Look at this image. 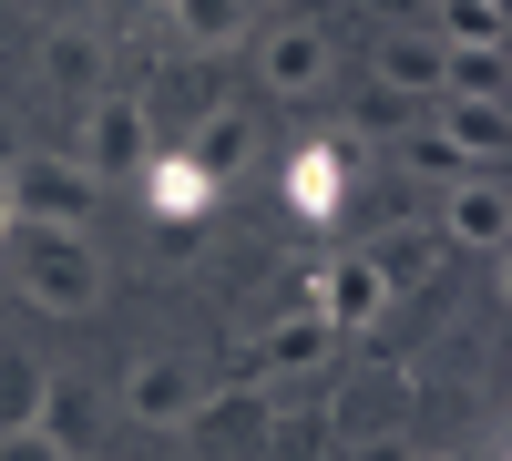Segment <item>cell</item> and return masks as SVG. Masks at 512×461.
I'll use <instances>...</instances> for the list:
<instances>
[{"mask_svg": "<svg viewBox=\"0 0 512 461\" xmlns=\"http://www.w3.org/2000/svg\"><path fill=\"white\" fill-rule=\"evenodd\" d=\"M21 226V205H11V164H0V236H11Z\"/></svg>", "mask_w": 512, "mask_h": 461, "instance_id": "24", "label": "cell"}, {"mask_svg": "<svg viewBox=\"0 0 512 461\" xmlns=\"http://www.w3.org/2000/svg\"><path fill=\"white\" fill-rule=\"evenodd\" d=\"M103 421H113V400H103L93 380H52V390H41V421H31V431L52 441L62 461H82V451L103 441Z\"/></svg>", "mask_w": 512, "mask_h": 461, "instance_id": "8", "label": "cell"}, {"mask_svg": "<svg viewBox=\"0 0 512 461\" xmlns=\"http://www.w3.org/2000/svg\"><path fill=\"white\" fill-rule=\"evenodd\" d=\"M369 11H390V21H400V11H410V0H369Z\"/></svg>", "mask_w": 512, "mask_h": 461, "instance_id": "27", "label": "cell"}, {"mask_svg": "<svg viewBox=\"0 0 512 461\" xmlns=\"http://www.w3.org/2000/svg\"><path fill=\"white\" fill-rule=\"evenodd\" d=\"M441 134H451V154L472 164V175H502V134H512L502 103H451L441 93Z\"/></svg>", "mask_w": 512, "mask_h": 461, "instance_id": "14", "label": "cell"}, {"mask_svg": "<svg viewBox=\"0 0 512 461\" xmlns=\"http://www.w3.org/2000/svg\"><path fill=\"white\" fill-rule=\"evenodd\" d=\"M205 400H216V380H205L195 359H175V349H154V359L123 369V410H134L144 431H195Z\"/></svg>", "mask_w": 512, "mask_h": 461, "instance_id": "4", "label": "cell"}, {"mask_svg": "<svg viewBox=\"0 0 512 461\" xmlns=\"http://www.w3.org/2000/svg\"><path fill=\"white\" fill-rule=\"evenodd\" d=\"M41 390H52V359H41V349H0V431H31Z\"/></svg>", "mask_w": 512, "mask_h": 461, "instance_id": "17", "label": "cell"}, {"mask_svg": "<svg viewBox=\"0 0 512 461\" xmlns=\"http://www.w3.org/2000/svg\"><path fill=\"white\" fill-rule=\"evenodd\" d=\"M441 41H502V0H431Z\"/></svg>", "mask_w": 512, "mask_h": 461, "instance_id": "21", "label": "cell"}, {"mask_svg": "<svg viewBox=\"0 0 512 461\" xmlns=\"http://www.w3.org/2000/svg\"><path fill=\"white\" fill-rule=\"evenodd\" d=\"M328 349H338V328H328L308 298H297V308L267 328V339H256V369H267V380H297V369H318Z\"/></svg>", "mask_w": 512, "mask_h": 461, "instance_id": "10", "label": "cell"}, {"mask_svg": "<svg viewBox=\"0 0 512 461\" xmlns=\"http://www.w3.org/2000/svg\"><path fill=\"white\" fill-rule=\"evenodd\" d=\"M431 236H441V246H472V257H502V236H512V195H502V175H451Z\"/></svg>", "mask_w": 512, "mask_h": 461, "instance_id": "6", "label": "cell"}, {"mask_svg": "<svg viewBox=\"0 0 512 461\" xmlns=\"http://www.w3.org/2000/svg\"><path fill=\"white\" fill-rule=\"evenodd\" d=\"M0 461H62V451L41 441V431H0Z\"/></svg>", "mask_w": 512, "mask_h": 461, "instance_id": "23", "label": "cell"}, {"mask_svg": "<svg viewBox=\"0 0 512 461\" xmlns=\"http://www.w3.org/2000/svg\"><path fill=\"white\" fill-rule=\"evenodd\" d=\"M0 257H11V287H21L41 318H93V308H103V257H93V236H72V226H11V236H0Z\"/></svg>", "mask_w": 512, "mask_h": 461, "instance_id": "1", "label": "cell"}, {"mask_svg": "<svg viewBox=\"0 0 512 461\" xmlns=\"http://www.w3.org/2000/svg\"><path fill=\"white\" fill-rule=\"evenodd\" d=\"M175 11V31L195 41V52H236V41L256 31V0H164Z\"/></svg>", "mask_w": 512, "mask_h": 461, "instance_id": "15", "label": "cell"}, {"mask_svg": "<svg viewBox=\"0 0 512 461\" xmlns=\"http://www.w3.org/2000/svg\"><path fill=\"white\" fill-rule=\"evenodd\" d=\"M267 461H328V421H277L267 431Z\"/></svg>", "mask_w": 512, "mask_h": 461, "instance_id": "22", "label": "cell"}, {"mask_svg": "<svg viewBox=\"0 0 512 461\" xmlns=\"http://www.w3.org/2000/svg\"><path fill=\"white\" fill-rule=\"evenodd\" d=\"M328 72H338V52H328L318 21H277V31H256V82H267V93L308 103V93H328Z\"/></svg>", "mask_w": 512, "mask_h": 461, "instance_id": "5", "label": "cell"}, {"mask_svg": "<svg viewBox=\"0 0 512 461\" xmlns=\"http://www.w3.org/2000/svg\"><path fill=\"white\" fill-rule=\"evenodd\" d=\"M410 123H420V93H390V82H369V93H359V134H410Z\"/></svg>", "mask_w": 512, "mask_h": 461, "instance_id": "20", "label": "cell"}, {"mask_svg": "<svg viewBox=\"0 0 512 461\" xmlns=\"http://www.w3.org/2000/svg\"><path fill=\"white\" fill-rule=\"evenodd\" d=\"M441 93H451V103H502V93H512L502 41H441ZM441 93H431V103H441Z\"/></svg>", "mask_w": 512, "mask_h": 461, "instance_id": "11", "label": "cell"}, {"mask_svg": "<svg viewBox=\"0 0 512 461\" xmlns=\"http://www.w3.org/2000/svg\"><path fill=\"white\" fill-rule=\"evenodd\" d=\"M103 31H82V21H62V31H41V82H52L62 103H93L103 93Z\"/></svg>", "mask_w": 512, "mask_h": 461, "instance_id": "9", "label": "cell"}, {"mask_svg": "<svg viewBox=\"0 0 512 461\" xmlns=\"http://www.w3.org/2000/svg\"><path fill=\"white\" fill-rule=\"evenodd\" d=\"M369 267H379V287H390V298H400V287H420V277L441 267V236H431V226H410V236L390 246V257H369Z\"/></svg>", "mask_w": 512, "mask_h": 461, "instance_id": "18", "label": "cell"}, {"mask_svg": "<svg viewBox=\"0 0 512 461\" xmlns=\"http://www.w3.org/2000/svg\"><path fill=\"white\" fill-rule=\"evenodd\" d=\"M400 164H410V175H431V185H451V175H472V164L451 154V134H441V123H410V134H400Z\"/></svg>", "mask_w": 512, "mask_h": 461, "instance_id": "19", "label": "cell"}, {"mask_svg": "<svg viewBox=\"0 0 512 461\" xmlns=\"http://www.w3.org/2000/svg\"><path fill=\"white\" fill-rule=\"evenodd\" d=\"M379 82H390V93H420V103H431L441 93V31H379V62H369Z\"/></svg>", "mask_w": 512, "mask_h": 461, "instance_id": "13", "label": "cell"}, {"mask_svg": "<svg viewBox=\"0 0 512 461\" xmlns=\"http://www.w3.org/2000/svg\"><path fill=\"white\" fill-rule=\"evenodd\" d=\"M308 308H318L328 328H369L379 308H390V287H379V267H369V257H338V267L318 277V298H308Z\"/></svg>", "mask_w": 512, "mask_h": 461, "instance_id": "12", "label": "cell"}, {"mask_svg": "<svg viewBox=\"0 0 512 461\" xmlns=\"http://www.w3.org/2000/svg\"><path fill=\"white\" fill-rule=\"evenodd\" d=\"M359 461H420V451H400V441H379V451H359Z\"/></svg>", "mask_w": 512, "mask_h": 461, "instance_id": "25", "label": "cell"}, {"mask_svg": "<svg viewBox=\"0 0 512 461\" xmlns=\"http://www.w3.org/2000/svg\"><path fill=\"white\" fill-rule=\"evenodd\" d=\"M338 195H349V144H308L287 164V205H308V216H338Z\"/></svg>", "mask_w": 512, "mask_h": 461, "instance_id": "16", "label": "cell"}, {"mask_svg": "<svg viewBox=\"0 0 512 461\" xmlns=\"http://www.w3.org/2000/svg\"><path fill=\"white\" fill-rule=\"evenodd\" d=\"M72 164L93 185H134L154 164V113L134 93H93V103H82V134H72Z\"/></svg>", "mask_w": 512, "mask_h": 461, "instance_id": "2", "label": "cell"}, {"mask_svg": "<svg viewBox=\"0 0 512 461\" xmlns=\"http://www.w3.org/2000/svg\"><path fill=\"white\" fill-rule=\"evenodd\" d=\"M11 205H21V226H72V236H93L103 185L82 175L72 154H11Z\"/></svg>", "mask_w": 512, "mask_h": 461, "instance_id": "3", "label": "cell"}, {"mask_svg": "<svg viewBox=\"0 0 512 461\" xmlns=\"http://www.w3.org/2000/svg\"><path fill=\"white\" fill-rule=\"evenodd\" d=\"M185 164H195V175L226 195V185L246 175V164H256V113H236V103H205V113H195V134H185Z\"/></svg>", "mask_w": 512, "mask_h": 461, "instance_id": "7", "label": "cell"}, {"mask_svg": "<svg viewBox=\"0 0 512 461\" xmlns=\"http://www.w3.org/2000/svg\"><path fill=\"white\" fill-rule=\"evenodd\" d=\"M11 154H21V134H11V113H0V164H11Z\"/></svg>", "mask_w": 512, "mask_h": 461, "instance_id": "26", "label": "cell"}]
</instances>
